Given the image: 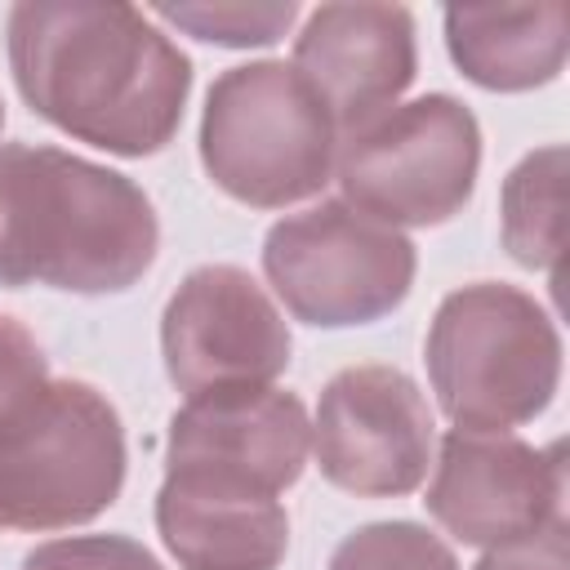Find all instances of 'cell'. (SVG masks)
I'll list each match as a JSON object with an SVG mask.
<instances>
[{
  "label": "cell",
  "instance_id": "6da1fadb",
  "mask_svg": "<svg viewBox=\"0 0 570 570\" xmlns=\"http://www.w3.org/2000/svg\"><path fill=\"white\" fill-rule=\"evenodd\" d=\"M4 36L22 102L67 138L142 160L178 134L191 58L151 13L102 0H22Z\"/></svg>",
  "mask_w": 570,
  "mask_h": 570
},
{
  "label": "cell",
  "instance_id": "7a4b0ae2",
  "mask_svg": "<svg viewBox=\"0 0 570 570\" xmlns=\"http://www.w3.org/2000/svg\"><path fill=\"white\" fill-rule=\"evenodd\" d=\"M160 249L151 196L49 142H0V285L125 294Z\"/></svg>",
  "mask_w": 570,
  "mask_h": 570
},
{
  "label": "cell",
  "instance_id": "3957f363",
  "mask_svg": "<svg viewBox=\"0 0 570 570\" xmlns=\"http://www.w3.org/2000/svg\"><path fill=\"white\" fill-rule=\"evenodd\" d=\"M423 365L454 428L512 432L552 405L561 334L534 294L508 281H472L441 298L423 338Z\"/></svg>",
  "mask_w": 570,
  "mask_h": 570
},
{
  "label": "cell",
  "instance_id": "277c9868",
  "mask_svg": "<svg viewBox=\"0 0 570 570\" xmlns=\"http://www.w3.org/2000/svg\"><path fill=\"white\" fill-rule=\"evenodd\" d=\"M338 129L312 85L281 58L227 67L200 111V165L249 209H285L334 178Z\"/></svg>",
  "mask_w": 570,
  "mask_h": 570
},
{
  "label": "cell",
  "instance_id": "5b68a950",
  "mask_svg": "<svg viewBox=\"0 0 570 570\" xmlns=\"http://www.w3.org/2000/svg\"><path fill=\"white\" fill-rule=\"evenodd\" d=\"M116 405L80 379H49L0 436V530H71L102 517L125 485Z\"/></svg>",
  "mask_w": 570,
  "mask_h": 570
},
{
  "label": "cell",
  "instance_id": "8992f818",
  "mask_svg": "<svg viewBox=\"0 0 570 570\" xmlns=\"http://www.w3.org/2000/svg\"><path fill=\"white\" fill-rule=\"evenodd\" d=\"M481 125L454 94L396 102L338 142L343 205L387 227H441L476 191Z\"/></svg>",
  "mask_w": 570,
  "mask_h": 570
},
{
  "label": "cell",
  "instance_id": "52a82bcc",
  "mask_svg": "<svg viewBox=\"0 0 570 570\" xmlns=\"http://www.w3.org/2000/svg\"><path fill=\"white\" fill-rule=\"evenodd\" d=\"M263 272L285 312L316 330H352L392 316L414 285V240L343 200H316L272 223Z\"/></svg>",
  "mask_w": 570,
  "mask_h": 570
},
{
  "label": "cell",
  "instance_id": "ba28073f",
  "mask_svg": "<svg viewBox=\"0 0 570 570\" xmlns=\"http://www.w3.org/2000/svg\"><path fill=\"white\" fill-rule=\"evenodd\" d=\"M432 405L396 365H347L316 401L312 454L334 490L356 499L414 494L432 468Z\"/></svg>",
  "mask_w": 570,
  "mask_h": 570
},
{
  "label": "cell",
  "instance_id": "9c48e42d",
  "mask_svg": "<svg viewBox=\"0 0 570 570\" xmlns=\"http://www.w3.org/2000/svg\"><path fill=\"white\" fill-rule=\"evenodd\" d=\"M289 325L272 294L236 263L183 276L160 316L165 374L183 396L223 387H272L289 370Z\"/></svg>",
  "mask_w": 570,
  "mask_h": 570
},
{
  "label": "cell",
  "instance_id": "30bf717a",
  "mask_svg": "<svg viewBox=\"0 0 570 570\" xmlns=\"http://www.w3.org/2000/svg\"><path fill=\"white\" fill-rule=\"evenodd\" d=\"M423 508L450 539L481 552L539 534L566 517L561 445L450 428L441 436Z\"/></svg>",
  "mask_w": 570,
  "mask_h": 570
},
{
  "label": "cell",
  "instance_id": "8fae6325",
  "mask_svg": "<svg viewBox=\"0 0 570 570\" xmlns=\"http://www.w3.org/2000/svg\"><path fill=\"white\" fill-rule=\"evenodd\" d=\"M312 454V419L294 392L223 387L187 396L165 432V472L258 494L289 490Z\"/></svg>",
  "mask_w": 570,
  "mask_h": 570
},
{
  "label": "cell",
  "instance_id": "7c38bea8",
  "mask_svg": "<svg viewBox=\"0 0 570 570\" xmlns=\"http://www.w3.org/2000/svg\"><path fill=\"white\" fill-rule=\"evenodd\" d=\"M289 67L312 85L343 142L414 85V13L401 4H321L294 36Z\"/></svg>",
  "mask_w": 570,
  "mask_h": 570
},
{
  "label": "cell",
  "instance_id": "4fadbf2b",
  "mask_svg": "<svg viewBox=\"0 0 570 570\" xmlns=\"http://www.w3.org/2000/svg\"><path fill=\"white\" fill-rule=\"evenodd\" d=\"M156 530L178 570H276L289 552V512L276 494L196 476L165 472Z\"/></svg>",
  "mask_w": 570,
  "mask_h": 570
},
{
  "label": "cell",
  "instance_id": "5bb4252c",
  "mask_svg": "<svg viewBox=\"0 0 570 570\" xmlns=\"http://www.w3.org/2000/svg\"><path fill=\"white\" fill-rule=\"evenodd\" d=\"M566 4H450L445 49L463 80L490 94L543 89L561 76L570 27Z\"/></svg>",
  "mask_w": 570,
  "mask_h": 570
},
{
  "label": "cell",
  "instance_id": "9a60e30c",
  "mask_svg": "<svg viewBox=\"0 0 570 570\" xmlns=\"http://www.w3.org/2000/svg\"><path fill=\"white\" fill-rule=\"evenodd\" d=\"M561 209H566V147L548 142L525 151L503 178L499 236L512 263L530 272H557L561 263Z\"/></svg>",
  "mask_w": 570,
  "mask_h": 570
},
{
  "label": "cell",
  "instance_id": "2e32d148",
  "mask_svg": "<svg viewBox=\"0 0 570 570\" xmlns=\"http://www.w3.org/2000/svg\"><path fill=\"white\" fill-rule=\"evenodd\" d=\"M147 13L218 49H267L285 40V31L298 18V4L294 0H272V4H236V0L223 4L218 0V4H156Z\"/></svg>",
  "mask_w": 570,
  "mask_h": 570
},
{
  "label": "cell",
  "instance_id": "e0dca14e",
  "mask_svg": "<svg viewBox=\"0 0 570 570\" xmlns=\"http://www.w3.org/2000/svg\"><path fill=\"white\" fill-rule=\"evenodd\" d=\"M325 570H459L450 543L419 521H370L338 539Z\"/></svg>",
  "mask_w": 570,
  "mask_h": 570
},
{
  "label": "cell",
  "instance_id": "ac0fdd59",
  "mask_svg": "<svg viewBox=\"0 0 570 570\" xmlns=\"http://www.w3.org/2000/svg\"><path fill=\"white\" fill-rule=\"evenodd\" d=\"M45 387H49V361L36 334L0 312V436L36 405Z\"/></svg>",
  "mask_w": 570,
  "mask_h": 570
},
{
  "label": "cell",
  "instance_id": "d6986e66",
  "mask_svg": "<svg viewBox=\"0 0 570 570\" xmlns=\"http://www.w3.org/2000/svg\"><path fill=\"white\" fill-rule=\"evenodd\" d=\"M22 570H165V566L129 534H71V539L36 543L22 557Z\"/></svg>",
  "mask_w": 570,
  "mask_h": 570
},
{
  "label": "cell",
  "instance_id": "ffe728a7",
  "mask_svg": "<svg viewBox=\"0 0 570 570\" xmlns=\"http://www.w3.org/2000/svg\"><path fill=\"white\" fill-rule=\"evenodd\" d=\"M472 570H570V534H566V517L543 525L539 534H525L517 543H499L485 548L481 561Z\"/></svg>",
  "mask_w": 570,
  "mask_h": 570
},
{
  "label": "cell",
  "instance_id": "44dd1931",
  "mask_svg": "<svg viewBox=\"0 0 570 570\" xmlns=\"http://www.w3.org/2000/svg\"><path fill=\"white\" fill-rule=\"evenodd\" d=\"M0 129H4V98H0Z\"/></svg>",
  "mask_w": 570,
  "mask_h": 570
}]
</instances>
